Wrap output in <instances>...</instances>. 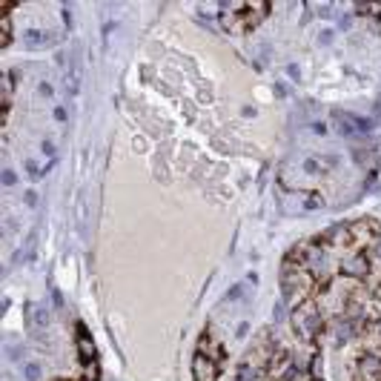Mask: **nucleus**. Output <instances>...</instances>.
<instances>
[{
    "label": "nucleus",
    "mask_w": 381,
    "mask_h": 381,
    "mask_svg": "<svg viewBox=\"0 0 381 381\" xmlns=\"http://www.w3.org/2000/svg\"><path fill=\"white\" fill-rule=\"evenodd\" d=\"M40 95H52V86H49V83H40Z\"/></svg>",
    "instance_id": "12"
},
{
    "label": "nucleus",
    "mask_w": 381,
    "mask_h": 381,
    "mask_svg": "<svg viewBox=\"0 0 381 381\" xmlns=\"http://www.w3.org/2000/svg\"><path fill=\"white\" fill-rule=\"evenodd\" d=\"M284 293H287V298H304V295H310L313 293V278H310V272H293V269H287L284 272Z\"/></svg>",
    "instance_id": "1"
},
{
    "label": "nucleus",
    "mask_w": 381,
    "mask_h": 381,
    "mask_svg": "<svg viewBox=\"0 0 381 381\" xmlns=\"http://www.w3.org/2000/svg\"><path fill=\"white\" fill-rule=\"evenodd\" d=\"M318 40H321V43H330V40H332V32H321V37H318Z\"/></svg>",
    "instance_id": "11"
},
{
    "label": "nucleus",
    "mask_w": 381,
    "mask_h": 381,
    "mask_svg": "<svg viewBox=\"0 0 381 381\" xmlns=\"http://www.w3.org/2000/svg\"><path fill=\"white\" fill-rule=\"evenodd\" d=\"M347 241H350V230H344V227H332L324 235V244H332V247H344Z\"/></svg>",
    "instance_id": "6"
},
{
    "label": "nucleus",
    "mask_w": 381,
    "mask_h": 381,
    "mask_svg": "<svg viewBox=\"0 0 381 381\" xmlns=\"http://www.w3.org/2000/svg\"><path fill=\"white\" fill-rule=\"evenodd\" d=\"M358 376H361V379H367V381L381 379V361H379V358H373V355L361 358V361H358Z\"/></svg>",
    "instance_id": "3"
},
{
    "label": "nucleus",
    "mask_w": 381,
    "mask_h": 381,
    "mask_svg": "<svg viewBox=\"0 0 381 381\" xmlns=\"http://www.w3.org/2000/svg\"><path fill=\"white\" fill-rule=\"evenodd\" d=\"M195 381H215V367L209 358L198 355L195 358Z\"/></svg>",
    "instance_id": "4"
},
{
    "label": "nucleus",
    "mask_w": 381,
    "mask_h": 381,
    "mask_svg": "<svg viewBox=\"0 0 381 381\" xmlns=\"http://www.w3.org/2000/svg\"><path fill=\"white\" fill-rule=\"evenodd\" d=\"M344 272H350V275H364L367 269H370V261H367V255H355V258H350V261H344V266H341Z\"/></svg>",
    "instance_id": "5"
},
{
    "label": "nucleus",
    "mask_w": 381,
    "mask_h": 381,
    "mask_svg": "<svg viewBox=\"0 0 381 381\" xmlns=\"http://www.w3.org/2000/svg\"><path fill=\"white\" fill-rule=\"evenodd\" d=\"M37 376H40V367H37V364H29V367H26V379H29V381H34Z\"/></svg>",
    "instance_id": "9"
},
{
    "label": "nucleus",
    "mask_w": 381,
    "mask_h": 381,
    "mask_svg": "<svg viewBox=\"0 0 381 381\" xmlns=\"http://www.w3.org/2000/svg\"><path fill=\"white\" fill-rule=\"evenodd\" d=\"M295 330L304 335V338H315L321 332V315H318V307L313 301L304 304L298 313H295Z\"/></svg>",
    "instance_id": "2"
},
{
    "label": "nucleus",
    "mask_w": 381,
    "mask_h": 381,
    "mask_svg": "<svg viewBox=\"0 0 381 381\" xmlns=\"http://www.w3.org/2000/svg\"><path fill=\"white\" fill-rule=\"evenodd\" d=\"M78 350H81L83 358H92V355H95V344L89 341V335H86L83 330H81V338H78Z\"/></svg>",
    "instance_id": "7"
},
{
    "label": "nucleus",
    "mask_w": 381,
    "mask_h": 381,
    "mask_svg": "<svg viewBox=\"0 0 381 381\" xmlns=\"http://www.w3.org/2000/svg\"><path fill=\"white\" fill-rule=\"evenodd\" d=\"M3 183H6V186H12V183H15V172H12V169H6V172H3Z\"/></svg>",
    "instance_id": "10"
},
{
    "label": "nucleus",
    "mask_w": 381,
    "mask_h": 381,
    "mask_svg": "<svg viewBox=\"0 0 381 381\" xmlns=\"http://www.w3.org/2000/svg\"><path fill=\"white\" fill-rule=\"evenodd\" d=\"M379 330H381V327H379Z\"/></svg>",
    "instance_id": "13"
},
{
    "label": "nucleus",
    "mask_w": 381,
    "mask_h": 381,
    "mask_svg": "<svg viewBox=\"0 0 381 381\" xmlns=\"http://www.w3.org/2000/svg\"><path fill=\"white\" fill-rule=\"evenodd\" d=\"M26 40H29L32 46H37V43H43V40H46V34H40V32H26Z\"/></svg>",
    "instance_id": "8"
}]
</instances>
